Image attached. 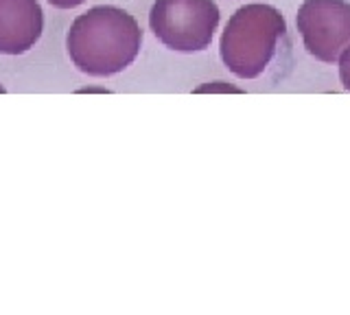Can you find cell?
Instances as JSON below:
<instances>
[{"label": "cell", "mask_w": 350, "mask_h": 315, "mask_svg": "<svg viewBox=\"0 0 350 315\" xmlns=\"http://www.w3.org/2000/svg\"><path fill=\"white\" fill-rule=\"evenodd\" d=\"M44 33V12L38 0H0V53L22 55Z\"/></svg>", "instance_id": "cell-5"}, {"label": "cell", "mask_w": 350, "mask_h": 315, "mask_svg": "<svg viewBox=\"0 0 350 315\" xmlns=\"http://www.w3.org/2000/svg\"><path fill=\"white\" fill-rule=\"evenodd\" d=\"M5 92V88H3V85H0V94H3Z\"/></svg>", "instance_id": "cell-8"}, {"label": "cell", "mask_w": 350, "mask_h": 315, "mask_svg": "<svg viewBox=\"0 0 350 315\" xmlns=\"http://www.w3.org/2000/svg\"><path fill=\"white\" fill-rule=\"evenodd\" d=\"M49 3L53 7H57V9H75V7H79L81 3H85V0H49Z\"/></svg>", "instance_id": "cell-7"}, {"label": "cell", "mask_w": 350, "mask_h": 315, "mask_svg": "<svg viewBox=\"0 0 350 315\" xmlns=\"http://www.w3.org/2000/svg\"><path fill=\"white\" fill-rule=\"evenodd\" d=\"M339 77H342L344 88L350 90V46L339 55Z\"/></svg>", "instance_id": "cell-6"}, {"label": "cell", "mask_w": 350, "mask_h": 315, "mask_svg": "<svg viewBox=\"0 0 350 315\" xmlns=\"http://www.w3.org/2000/svg\"><path fill=\"white\" fill-rule=\"evenodd\" d=\"M138 20L118 7H92L70 25L66 49L77 70L92 77H112L129 68L140 53Z\"/></svg>", "instance_id": "cell-1"}, {"label": "cell", "mask_w": 350, "mask_h": 315, "mask_svg": "<svg viewBox=\"0 0 350 315\" xmlns=\"http://www.w3.org/2000/svg\"><path fill=\"white\" fill-rule=\"evenodd\" d=\"M295 25L304 49L324 64L337 61L350 46V5L346 0H304Z\"/></svg>", "instance_id": "cell-4"}, {"label": "cell", "mask_w": 350, "mask_h": 315, "mask_svg": "<svg viewBox=\"0 0 350 315\" xmlns=\"http://www.w3.org/2000/svg\"><path fill=\"white\" fill-rule=\"evenodd\" d=\"M219 18L215 0H156L149 27L175 53H202L211 46Z\"/></svg>", "instance_id": "cell-3"}, {"label": "cell", "mask_w": 350, "mask_h": 315, "mask_svg": "<svg viewBox=\"0 0 350 315\" xmlns=\"http://www.w3.org/2000/svg\"><path fill=\"white\" fill-rule=\"evenodd\" d=\"M287 23L271 5H245L228 20L221 36V59L241 79H256L267 70Z\"/></svg>", "instance_id": "cell-2"}]
</instances>
